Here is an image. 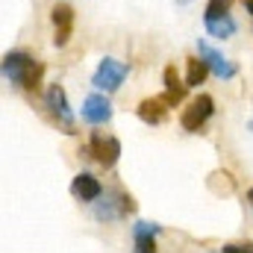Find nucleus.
I'll return each mask as SVG.
<instances>
[{
    "label": "nucleus",
    "mask_w": 253,
    "mask_h": 253,
    "mask_svg": "<svg viewBox=\"0 0 253 253\" xmlns=\"http://www.w3.org/2000/svg\"><path fill=\"white\" fill-rule=\"evenodd\" d=\"M42 74H44V65L39 62V59H33L30 53H24V50H9L3 56V77L12 85L36 91L42 85Z\"/></svg>",
    "instance_id": "f257e3e1"
},
{
    "label": "nucleus",
    "mask_w": 253,
    "mask_h": 253,
    "mask_svg": "<svg viewBox=\"0 0 253 253\" xmlns=\"http://www.w3.org/2000/svg\"><path fill=\"white\" fill-rule=\"evenodd\" d=\"M126 74H129V65L126 62H118L112 56H103L100 65H97V71L91 74V85L97 91H118L121 83L126 80Z\"/></svg>",
    "instance_id": "f03ea898"
},
{
    "label": "nucleus",
    "mask_w": 253,
    "mask_h": 253,
    "mask_svg": "<svg viewBox=\"0 0 253 253\" xmlns=\"http://www.w3.org/2000/svg\"><path fill=\"white\" fill-rule=\"evenodd\" d=\"M132 209H135V203L124 191H106L94 200V218L97 221H121Z\"/></svg>",
    "instance_id": "7ed1b4c3"
},
{
    "label": "nucleus",
    "mask_w": 253,
    "mask_h": 253,
    "mask_svg": "<svg viewBox=\"0 0 253 253\" xmlns=\"http://www.w3.org/2000/svg\"><path fill=\"white\" fill-rule=\"evenodd\" d=\"M88 156L97 159L103 168H112L121 156V141L115 135H103V132H91L88 138Z\"/></svg>",
    "instance_id": "20e7f679"
},
{
    "label": "nucleus",
    "mask_w": 253,
    "mask_h": 253,
    "mask_svg": "<svg viewBox=\"0 0 253 253\" xmlns=\"http://www.w3.org/2000/svg\"><path fill=\"white\" fill-rule=\"evenodd\" d=\"M197 56L209 65V71H212L218 80H233V77L239 74V65L233 62V59H227L224 53H218L215 47H209V44L200 42V39H197Z\"/></svg>",
    "instance_id": "39448f33"
},
{
    "label": "nucleus",
    "mask_w": 253,
    "mask_h": 253,
    "mask_svg": "<svg viewBox=\"0 0 253 253\" xmlns=\"http://www.w3.org/2000/svg\"><path fill=\"white\" fill-rule=\"evenodd\" d=\"M44 106L50 109V115L65 126V129H74V112L68 106V94L59 83H50L47 91H44Z\"/></svg>",
    "instance_id": "423d86ee"
},
{
    "label": "nucleus",
    "mask_w": 253,
    "mask_h": 253,
    "mask_svg": "<svg viewBox=\"0 0 253 253\" xmlns=\"http://www.w3.org/2000/svg\"><path fill=\"white\" fill-rule=\"evenodd\" d=\"M212 112H215V100L209 94H200V97H194L189 103V109L183 112L180 124H183V129H189V132H197L200 126L212 118Z\"/></svg>",
    "instance_id": "0eeeda50"
},
{
    "label": "nucleus",
    "mask_w": 253,
    "mask_h": 253,
    "mask_svg": "<svg viewBox=\"0 0 253 253\" xmlns=\"http://www.w3.org/2000/svg\"><path fill=\"white\" fill-rule=\"evenodd\" d=\"M50 21H53V44L56 47H65L68 39H71V33H74V9L68 3H62V0L53 3Z\"/></svg>",
    "instance_id": "6e6552de"
},
{
    "label": "nucleus",
    "mask_w": 253,
    "mask_h": 253,
    "mask_svg": "<svg viewBox=\"0 0 253 253\" xmlns=\"http://www.w3.org/2000/svg\"><path fill=\"white\" fill-rule=\"evenodd\" d=\"M112 118V103H109V97H103V94H88L85 100H83V121L85 124H106Z\"/></svg>",
    "instance_id": "1a4fd4ad"
},
{
    "label": "nucleus",
    "mask_w": 253,
    "mask_h": 253,
    "mask_svg": "<svg viewBox=\"0 0 253 253\" xmlns=\"http://www.w3.org/2000/svg\"><path fill=\"white\" fill-rule=\"evenodd\" d=\"M71 191H74L77 200H83V203H94V200L103 194V186H100V180H97L94 174L80 171V174L74 177V183H71Z\"/></svg>",
    "instance_id": "9d476101"
},
{
    "label": "nucleus",
    "mask_w": 253,
    "mask_h": 253,
    "mask_svg": "<svg viewBox=\"0 0 253 253\" xmlns=\"http://www.w3.org/2000/svg\"><path fill=\"white\" fill-rule=\"evenodd\" d=\"M168 103L162 100V97H147V100H141L138 103V118L144 121V124H150V126H159L162 121H165V115H168V109H165Z\"/></svg>",
    "instance_id": "9b49d317"
},
{
    "label": "nucleus",
    "mask_w": 253,
    "mask_h": 253,
    "mask_svg": "<svg viewBox=\"0 0 253 253\" xmlns=\"http://www.w3.org/2000/svg\"><path fill=\"white\" fill-rule=\"evenodd\" d=\"M159 227L156 224H147V221H138L132 227V242H135V253H156V236Z\"/></svg>",
    "instance_id": "f8f14e48"
},
{
    "label": "nucleus",
    "mask_w": 253,
    "mask_h": 253,
    "mask_svg": "<svg viewBox=\"0 0 253 253\" xmlns=\"http://www.w3.org/2000/svg\"><path fill=\"white\" fill-rule=\"evenodd\" d=\"M186 91H189V85L177 77V68L168 65V68H165V97H162V100H165L168 106H177V103L186 97Z\"/></svg>",
    "instance_id": "ddd939ff"
},
{
    "label": "nucleus",
    "mask_w": 253,
    "mask_h": 253,
    "mask_svg": "<svg viewBox=\"0 0 253 253\" xmlns=\"http://www.w3.org/2000/svg\"><path fill=\"white\" fill-rule=\"evenodd\" d=\"M186 68H189V71H186V85H189V88H197V85H203V80L212 74V71H209V65L203 62L200 56H194V59H186Z\"/></svg>",
    "instance_id": "4468645a"
},
{
    "label": "nucleus",
    "mask_w": 253,
    "mask_h": 253,
    "mask_svg": "<svg viewBox=\"0 0 253 253\" xmlns=\"http://www.w3.org/2000/svg\"><path fill=\"white\" fill-rule=\"evenodd\" d=\"M203 24H206V33L212 39H221V42L236 33V18L233 15H224V18H215V21H203Z\"/></svg>",
    "instance_id": "2eb2a0df"
},
{
    "label": "nucleus",
    "mask_w": 253,
    "mask_h": 253,
    "mask_svg": "<svg viewBox=\"0 0 253 253\" xmlns=\"http://www.w3.org/2000/svg\"><path fill=\"white\" fill-rule=\"evenodd\" d=\"M230 6H233V0H206L203 21H215V18H224V15H230Z\"/></svg>",
    "instance_id": "dca6fc26"
},
{
    "label": "nucleus",
    "mask_w": 253,
    "mask_h": 253,
    "mask_svg": "<svg viewBox=\"0 0 253 253\" xmlns=\"http://www.w3.org/2000/svg\"><path fill=\"white\" fill-rule=\"evenodd\" d=\"M221 253H253V245H224Z\"/></svg>",
    "instance_id": "f3484780"
},
{
    "label": "nucleus",
    "mask_w": 253,
    "mask_h": 253,
    "mask_svg": "<svg viewBox=\"0 0 253 253\" xmlns=\"http://www.w3.org/2000/svg\"><path fill=\"white\" fill-rule=\"evenodd\" d=\"M242 3L248 6V12H251V15H253V0H242Z\"/></svg>",
    "instance_id": "a211bd4d"
},
{
    "label": "nucleus",
    "mask_w": 253,
    "mask_h": 253,
    "mask_svg": "<svg viewBox=\"0 0 253 253\" xmlns=\"http://www.w3.org/2000/svg\"><path fill=\"white\" fill-rule=\"evenodd\" d=\"M248 203H251V206H253V189L248 191Z\"/></svg>",
    "instance_id": "6ab92c4d"
}]
</instances>
